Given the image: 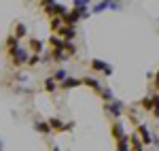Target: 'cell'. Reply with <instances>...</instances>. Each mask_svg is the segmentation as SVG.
I'll use <instances>...</instances> for the list:
<instances>
[{"label":"cell","instance_id":"cell-1","mask_svg":"<svg viewBox=\"0 0 159 151\" xmlns=\"http://www.w3.org/2000/svg\"><path fill=\"white\" fill-rule=\"evenodd\" d=\"M11 60L15 66H19V64H25L28 60H30V55H28V51L21 49V47H15V49H11Z\"/></svg>","mask_w":159,"mask_h":151},{"label":"cell","instance_id":"cell-2","mask_svg":"<svg viewBox=\"0 0 159 151\" xmlns=\"http://www.w3.org/2000/svg\"><path fill=\"white\" fill-rule=\"evenodd\" d=\"M91 68H93V70H102V73H106V75L112 73V68H110L106 62H102V60H93V62H91Z\"/></svg>","mask_w":159,"mask_h":151},{"label":"cell","instance_id":"cell-3","mask_svg":"<svg viewBox=\"0 0 159 151\" xmlns=\"http://www.w3.org/2000/svg\"><path fill=\"white\" fill-rule=\"evenodd\" d=\"M74 34H76V32H74V26H64L60 30V36L64 38V40H72Z\"/></svg>","mask_w":159,"mask_h":151},{"label":"cell","instance_id":"cell-4","mask_svg":"<svg viewBox=\"0 0 159 151\" xmlns=\"http://www.w3.org/2000/svg\"><path fill=\"white\" fill-rule=\"evenodd\" d=\"M49 43L53 45V51H60V49H64V38L61 36H57V34H51V38H49Z\"/></svg>","mask_w":159,"mask_h":151},{"label":"cell","instance_id":"cell-5","mask_svg":"<svg viewBox=\"0 0 159 151\" xmlns=\"http://www.w3.org/2000/svg\"><path fill=\"white\" fill-rule=\"evenodd\" d=\"M79 19H81V13L76 11V9H74V11H70V13H68V15H66V17H64V21H66V24H68V26L76 24Z\"/></svg>","mask_w":159,"mask_h":151},{"label":"cell","instance_id":"cell-6","mask_svg":"<svg viewBox=\"0 0 159 151\" xmlns=\"http://www.w3.org/2000/svg\"><path fill=\"white\" fill-rule=\"evenodd\" d=\"M112 136H115L117 140L125 139V134H123V126L119 124V121H115V124H112Z\"/></svg>","mask_w":159,"mask_h":151},{"label":"cell","instance_id":"cell-7","mask_svg":"<svg viewBox=\"0 0 159 151\" xmlns=\"http://www.w3.org/2000/svg\"><path fill=\"white\" fill-rule=\"evenodd\" d=\"M121 109H123V104L119 100H112V104L108 106V111H110L112 117H119V115H121Z\"/></svg>","mask_w":159,"mask_h":151},{"label":"cell","instance_id":"cell-8","mask_svg":"<svg viewBox=\"0 0 159 151\" xmlns=\"http://www.w3.org/2000/svg\"><path fill=\"white\" fill-rule=\"evenodd\" d=\"M138 134L142 136V143H144V145H148V143L153 140V136L148 134V128L147 126H140V128H138Z\"/></svg>","mask_w":159,"mask_h":151},{"label":"cell","instance_id":"cell-9","mask_svg":"<svg viewBox=\"0 0 159 151\" xmlns=\"http://www.w3.org/2000/svg\"><path fill=\"white\" fill-rule=\"evenodd\" d=\"M30 49H32V51L38 55V53L43 51V43H40L38 38H30Z\"/></svg>","mask_w":159,"mask_h":151},{"label":"cell","instance_id":"cell-10","mask_svg":"<svg viewBox=\"0 0 159 151\" xmlns=\"http://www.w3.org/2000/svg\"><path fill=\"white\" fill-rule=\"evenodd\" d=\"M83 81L81 79H66V81H61V87L68 89V87H76V85H81Z\"/></svg>","mask_w":159,"mask_h":151},{"label":"cell","instance_id":"cell-11","mask_svg":"<svg viewBox=\"0 0 159 151\" xmlns=\"http://www.w3.org/2000/svg\"><path fill=\"white\" fill-rule=\"evenodd\" d=\"M142 145H144V143L138 139V132H136V134H132V149H134V151H140V149H142Z\"/></svg>","mask_w":159,"mask_h":151},{"label":"cell","instance_id":"cell-12","mask_svg":"<svg viewBox=\"0 0 159 151\" xmlns=\"http://www.w3.org/2000/svg\"><path fill=\"white\" fill-rule=\"evenodd\" d=\"M64 19H61V17H51V28H53V30H57V32H60L61 28H64Z\"/></svg>","mask_w":159,"mask_h":151},{"label":"cell","instance_id":"cell-13","mask_svg":"<svg viewBox=\"0 0 159 151\" xmlns=\"http://www.w3.org/2000/svg\"><path fill=\"white\" fill-rule=\"evenodd\" d=\"M36 130L40 132V134H47V132H51L49 121H47V124H45V121H38V124H36Z\"/></svg>","mask_w":159,"mask_h":151},{"label":"cell","instance_id":"cell-14","mask_svg":"<svg viewBox=\"0 0 159 151\" xmlns=\"http://www.w3.org/2000/svg\"><path fill=\"white\" fill-rule=\"evenodd\" d=\"M83 83L89 85V87H93V89H100V83L93 79V77H85V79H83Z\"/></svg>","mask_w":159,"mask_h":151},{"label":"cell","instance_id":"cell-15","mask_svg":"<svg viewBox=\"0 0 159 151\" xmlns=\"http://www.w3.org/2000/svg\"><path fill=\"white\" fill-rule=\"evenodd\" d=\"M15 36H17V38L25 36V26H24V24H19L17 28H15Z\"/></svg>","mask_w":159,"mask_h":151},{"label":"cell","instance_id":"cell-16","mask_svg":"<svg viewBox=\"0 0 159 151\" xmlns=\"http://www.w3.org/2000/svg\"><path fill=\"white\" fill-rule=\"evenodd\" d=\"M117 151H129V143H127V139L119 140V147H117Z\"/></svg>","mask_w":159,"mask_h":151},{"label":"cell","instance_id":"cell-17","mask_svg":"<svg viewBox=\"0 0 159 151\" xmlns=\"http://www.w3.org/2000/svg\"><path fill=\"white\" fill-rule=\"evenodd\" d=\"M53 58H57V60H66V58H68V51H64V49L53 51Z\"/></svg>","mask_w":159,"mask_h":151},{"label":"cell","instance_id":"cell-18","mask_svg":"<svg viewBox=\"0 0 159 151\" xmlns=\"http://www.w3.org/2000/svg\"><path fill=\"white\" fill-rule=\"evenodd\" d=\"M108 7H110V2H98V4L93 7V11L100 13V11H104V9H108Z\"/></svg>","mask_w":159,"mask_h":151},{"label":"cell","instance_id":"cell-19","mask_svg":"<svg viewBox=\"0 0 159 151\" xmlns=\"http://www.w3.org/2000/svg\"><path fill=\"white\" fill-rule=\"evenodd\" d=\"M7 45H9V49L19 47V45H17V36H9V38H7Z\"/></svg>","mask_w":159,"mask_h":151},{"label":"cell","instance_id":"cell-20","mask_svg":"<svg viewBox=\"0 0 159 151\" xmlns=\"http://www.w3.org/2000/svg\"><path fill=\"white\" fill-rule=\"evenodd\" d=\"M45 89H47V92H53V89H55V81H53V77L45 81Z\"/></svg>","mask_w":159,"mask_h":151},{"label":"cell","instance_id":"cell-21","mask_svg":"<svg viewBox=\"0 0 159 151\" xmlns=\"http://www.w3.org/2000/svg\"><path fill=\"white\" fill-rule=\"evenodd\" d=\"M153 100H155V106H153V113H155V117H159V94H155V96H153Z\"/></svg>","mask_w":159,"mask_h":151},{"label":"cell","instance_id":"cell-22","mask_svg":"<svg viewBox=\"0 0 159 151\" xmlns=\"http://www.w3.org/2000/svg\"><path fill=\"white\" fill-rule=\"evenodd\" d=\"M64 49L68 51V53H74V51H76V49H74V45L70 43V40H66V43H64Z\"/></svg>","mask_w":159,"mask_h":151},{"label":"cell","instance_id":"cell-23","mask_svg":"<svg viewBox=\"0 0 159 151\" xmlns=\"http://www.w3.org/2000/svg\"><path fill=\"white\" fill-rule=\"evenodd\" d=\"M38 62H40V55H36V53H34V55H30V60H28L30 66H34V64H38Z\"/></svg>","mask_w":159,"mask_h":151},{"label":"cell","instance_id":"cell-24","mask_svg":"<svg viewBox=\"0 0 159 151\" xmlns=\"http://www.w3.org/2000/svg\"><path fill=\"white\" fill-rule=\"evenodd\" d=\"M102 98H104V100H112V92H110V89H104V92H102Z\"/></svg>","mask_w":159,"mask_h":151},{"label":"cell","instance_id":"cell-25","mask_svg":"<svg viewBox=\"0 0 159 151\" xmlns=\"http://www.w3.org/2000/svg\"><path fill=\"white\" fill-rule=\"evenodd\" d=\"M55 79H64V81H66V73H64V70H57V73H55Z\"/></svg>","mask_w":159,"mask_h":151},{"label":"cell","instance_id":"cell-26","mask_svg":"<svg viewBox=\"0 0 159 151\" xmlns=\"http://www.w3.org/2000/svg\"><path fill=\"white\" fill-rule=\"evenodd\" d=\"M155 87L159 89V70H157V75H155Z\"/></svg>","mask_w":159,"mask_h":151},{"label":"cell","instance_id":"cell-27","mask_svg":"<svg viewBox=\"0 0 159 151\" xmlns=\"http://www.w3.org/2000/svg\"><path fill=\"white\" fill-rule=\"evenodd\" d=\"M53 151H60V149H57V147H53Z\"/></svg>","mask_w":159,"mask_h":151},{"label":"cell","instance_id":"cell-28","mask_svg":"<svg viewBox=\"0 0 159 151\" xmlns=\"http://www.w3.org/2000/svg\"><path fill=\"white\" fill-rule=\"evenodd\" d=\"M0 151H2V149H0Z\"/></svg>","mask_w":159,"mask_h":151}]
</instances>
